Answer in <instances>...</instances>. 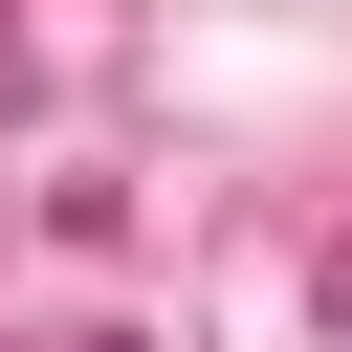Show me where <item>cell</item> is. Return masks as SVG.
Instances as JSON below:
<instances>
[{
    "mask_svg": "<svg viewBox=\"0 0 352 352\" xmlns=\"http://www.w3.org/2000/svg\"><path fill=\"white\" fill-rule=\"evenodd\" d=\"M308 308H330V330H352V242H330V264H308Z\"/></svg>",
    "mask_w": 352,
    "mask_h": 352,
    "instance_id": "1",
    "label": "cell"
}]
</instances>
